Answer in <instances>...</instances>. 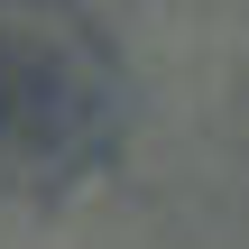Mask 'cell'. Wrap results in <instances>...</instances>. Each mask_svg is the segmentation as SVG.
I'll use <instances>...</instances> for the list:
<instances>
[{"mask_svg":"<svg viewBox=\"0 0 249 249\" xmlns=\"http://www.w3.org/2000/svg\"><path fill=\"white\" fill-rule=\"evenodd\" d=\"M92 102V74L83 55H46V28L37 18H0V148H46L65 139V120Z\"/></svg>","mask_w":249,"mask_h":249,"instance_id":"6da1fadb","label":"cell"}]
</instances>
